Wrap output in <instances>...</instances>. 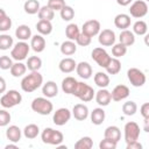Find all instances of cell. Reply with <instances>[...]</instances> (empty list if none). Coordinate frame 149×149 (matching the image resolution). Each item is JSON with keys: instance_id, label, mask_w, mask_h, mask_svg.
<instances>
[{"instance_id": "obj_1", "label": "cell", "mask_w": 149, "mask_h": 149, "mask_svg": "<svg viewBox=\"0 0 149 149\" xmlns=\"http://www.w3.org/2000/svg\"><path fill=\"white\" fill-rule=\"evenodd\" d=\"M43 84V77L38 71H30L29 74L24 76L21 80V88L22 91L30 93L36 91Z\"/></svg>"}, {"instance_id": "obj_2", "label": "cell", "mask_w": 149, "mask_h": 149, "mask_svg": "<svg viewBox=\"0 0 149 149\" xmlns=\"http://www.w3.org/2000/svg\"><path fill=\"white\" fill-rule=\"evenodd\" d=\"M31 109L41 115H48L52 112L54 105L52 102L45 97H37L31 101Z\"/></svg>"}, {"instance_id": "obj_3", "label": "cell", "mask_w": 149, "mask_h": 149, "mask_svg": "<svg viewBox=\"0 0 149 149\" xmlns=\"http://www.w3.org/2000/svg\"><path fill=\"white\" fill-rule=\"evenodd\" d=\"M41 139L43 143L47 144H51V146H58L63 142L64 136L63 133L52 128H44L42 134H41Z\"/></svg>"}, {"instance_id": "obj_4", "label": "cell", "mask_w": 149, "mask_h": 149, "mask_svg": "<svg viewBox=\"0 0 149 149\" xmlns=\"http://www.w3.org/2000/svg\"><path fill=\"white\" fill-rule=\"evenodd\" d=\"M21 101H22V95L16 90H9L0 99V104L3 108H12L16 105H20Z\"/></svg>"}, {"instance_id": "obj_5", "label": "cell", "mask_w": 149, "mask_h": 149, "mask_svg": "<svg viewBox=\"0 0 149 149\" xmlns=\"http://www.w3.org/2000/svg\"><path fill=\"white\" fill-rule=\"evenodd\" d=\"M94 90L93 87H91L90 85L83 83V81H78L77 87L73 92V95H76L78 99H80L83 102H88L93 99L94 97Z\"/></svg>"}, {"instance_id": "obj_6", "label": "cell", "mask_w": 149, "mask_h": 149, "mask_svg": "<svg viewBox=\"0 0 149 149\" xmlns=\"http://www.w3.org/2000/svg\"><path fill=\"white\" fill-rule=\"evenodd\" d=\"M29 50H30V45L26 41H20L12 48L10 56L16 62H22L23 59L27 58V56L29 54Z\"/></svg>"}, {"instance_id": "obj_7", "label": "cell", "mask_w": 149, "mask_h": 149, "mask_svg": "<svg viewBox=\"0 0 149 149\" xmlns=\"http://www.w3.org/2000/svg\"><path fill=\"white\" fill-rule=\"evenodd\" d=\"M127 77H128V80L130 81V84L135 87L143 86L146 84V80H147L144 72L137 68H130L127 71Z\"/></svg>"}, {"instance_id": "obj_8", "label": "cell", "mask_w": 149, "mask_h": 149, "mask_svg": "<svg viewBox=\"0 0 149 149\" xmlns=\"http://www.w3.org/2000/svg\"><path fill=\"white\" fill-rule=\"evenodd\" d=\"M123 132H125V141H126V143H130V142L137 141L139 137H140V126L134 121L127 122L125 125Z\"/></svg>"}, {"instance_id": "obj_9", "label": "cell", "mask_w": 149, "mask_h": 149, "mask_svg": "<svg viewBox=\"0 0 149 149\" xmlns=\"http://www.w3.org/2000/svg\"><path fill=\"white\" fill-rule=\"evenodd\" d=\"M91 56H92V59H93L99 66H101V68H104V69L107 66V64L109 63V61H111V58H112V57L108 55V52H107L104 48H100V47L94 48V49L92 50Z\"/></svg>"}, {"instance_id": "obj_10", "label": "cell", "mask_w": 149, "mask_h": 149, "mask_svg": "<svg viewBox=\"0 0 149 149\" xmlns=\"http://www.w3.org/2000/svg\"><path fill=\"white\" fill-rule=\"evenodd\" d=\"M148 13V3L144 0H136L130 5L129 14L135 19H141Z\"/></svg>"}, {"instance_id": "obj_11", "label": "cell", "mask_w": 149, "mask_h": 149, "mask_svg": "<svg viewBox=\"0 0 149 149\" xmlns=\"http://www.w3.org/2000/svg\"><path fill=\"white\" fill-rule=\"evenodd\" d=\"M71 111L66 107H61L58 108L52 116V121L56 126H64L65 123L69 122V120L71 119Z\"/></svg>"}, {"instance_id": "obj_12", "label": "cell", "mask_w": 149, "mask_h": 149, "mask_svg": "<svg viewBox=\"0 0 149 149\" xmlns=\"http://www.w3.org/2000/svg\"><path fill=\"white\" fill-rule=\"evenodd\" d=\"M100 28H101L100 22L98 20H94L93 19V20H88V21L84 22V24L81 27V33L86 34L90 37H93V36H95V35L99 34Z\"/></svg>"}, {"instance_id": "obj_13", "label": "cell", "mask_w": 149, "mask_h": 149, "mask_svg": "<svg viewBox=\"0 0 149 149\" xmlns=\"http://www.w3.org/2000/svg\"><path fill=\"white\" fill-rule=\"evenodd\" d=\"M98 41L102 47H111L115 43V33L112 29H102L98 34Z\"/></svg>"}, {"instance_id": "obj_14", "label": "cell", "mask_w": 149, "mask_h": 149, "mask_svg": "<svg viewBox=\"0 0 149 149\" xmlns=\"http://www.w3.org/2000/svg\"><path fill=\"white\" fill-rule=\"evenodd\" d=\"M128 95H129V88H128V86H126L123 84L116 85L111 92V98L114 101H121V100L126 99Z\"/></svg>"}, {"instance_id": "obj_15", "label": "cell", "mask_w": 149, "mask_h": 149, "mask_svg": "<svg viewBox=\"0 0 149 149\" xmlns=\"http://www.w3.org/2000/svg\"><path fill=\"white\" fill-rule=\"evenodd\" d=\"M71 114L73 115V118L78 121H84L85 119H87L88 116V108L86 105L84 104H76L72 108Z\"/></svg>"}, {"instance_id": "obj_16", "label": "cell", "mask_w": 149, "mask_h": 149, "mask_svg": "<svg viewBox=\"0 0 149 149\" xmlns=\"http://www.w3.org/2000/svg\"><path fill=\"white\" fill-rule=\"evenodd\" d=\"M94 97H95V101L99 106H107L109 105L112 98H111V92L106 88H100L98 92L94 93Z\"/></svg>"}, {"instance_id": "obj_17", "label": "cell", "mask_w": 149, "mask_h": 149, "mask_svg": "<svg viewBox=\"0 0 149 149\" xmlns=\"http://www.w3.org/2000/svg\"><path fill=\"white\" fill-rule=\"evenodd\" d=\"M30 47L35 52H42L45 49V40L43 35L36 34L30 38Z\"/></svg>"}, {"instance_id": "obj_18", "label": "cell", "mask_w": 149, "mask_h": 149, "mask_svg": "<svg viewBox=\"0 0 149 149\" xmlns=\"http://www.w3.org/2000/svg\"><path fill=\"white\" fill-rule=\"evenodd\" d=\"M77 74L83 79H88L92 76V66L87 62H80L76 65Z\"/></svg>"}, {"instance_id": "obj_19", "label": "cell", "mask_w": 149, "mask_h": 149, "mask_svg": "<svg viewBox=\"0 0 149 149\" xmlns=\"http://www.w3.org/2000/svg\"><path fill=\"white\" fill-rule=\"evenodd\" d=\"M77 84H78V80L73 77H65L63 80H62V90L64 93L66 94H73L76 87H77Z\"/></svg>"}, {"instance_id": "obj_20", "label": "cell", "mask_w": 149, "mask_h": 149, "mask_svg": "<svg viewBox=\"0 0 149 149\" xmlns=\"http://www.w3.org/2000/svg\"><path fill=\"white\" fill-rule=\"evenodd\" d=\"M76 65H77V63H76V61H74L73 58H71V57H65V58H63V59L59 62L58 68H59V70H61L63 73H70V72H72V71L76 70Z\"/></svg>"}, {"instance_id": "obj_21", "label": "cell", "mask_w": 149, "mask_h": 149, "mask_svg": "<svg viewBox=\"0 0 149 149\" xmlns=\"http://www.w3.org/2000/svg\"><path fill=\"white\" fill-rule=\"evenodd\" d=\"M42 93L47 98H54V97H56L58 94V86H57V84L55 81H52V80L47 81L42 86Z\"/></svg>"}, {"instance_id": "obj_22", "label": "cell", "mask_w": 149, "mask_h": 149, "mask_svg": "<svg viewBox=\"0 0 149 149\" xmlns=\"http://www.w3.org/2000/svg\"><path fill=\"white\" fill-rule=\"evenodd\" d=\"M130 16L128 14H125V13H121V14H118L115 17H114V24L116 28L123 30V29H127L129 28L130 26Z\"/></svg>"}, {"instance_id": "obj_23", "label": "cell", "mask_w": 149, "mask_h": 149, "mask_svg": "<svg viewBox=\"0 0 149 149\" xmlns=\"http://www.w3.org/2000/svg\"><path fill=\"white\" fill-rule=\"evenodd\" d=\"M21 136H22L21 129H20L17 126H15V125L9 126V127L7 128V130H6V137H7L10 142H13V143L19 142V141L21 140Z\"/></svg>"}, {"instance_id": "obj_24", "label": "cell", "mask_w": 149, "mask_h": 149, "mask_svg": "<svg viewBox=\"0 0 149 149\" xmlns=\"http://www.w3.org/2000/svg\"><path fill=\"white\" fill-rule=\"evenodd\" d=\"M119 41L120 43H122L123 45L126 47H130L135 43V35L133 31L128 30V29H123L121 33H120V36H119Z\"/></svg>"}, {"instance_id": "obj_25", "label": "cell", "mask_w": 149, "mask_h": 149, "mask_svg": "<svg viewBox=\"0 0 149 149\" xmlns=\"http://www.w3.org/2000/svg\"><path fill=\"white\" fill-rule=\"evenodd\" d=\"M104 137L109 139V140H113L115 142H119V140L121 139L120 128L116 127V126H108L105 129V132H104Z\"/></svg>"}, {"instance_id": "obj_26", "label": "cell", "mask_w": 149, "mask_h": 149, "mask_svg": "<svg viewBox=\"0 0 149 149\" xmlns=\"http://www.w3.org/2000/svg\"><path fill=\"white\" fill-rule=\"evenodd\" d=\"M15 36L20 40V41H27L29 38H31V29L29 28V26L27 24H21L16 28L15 30Z\"/></svg>"}, {"instance_id": "obj_27", "label": "cell", "mask_w": 149, "mask_h": 149, "mask_svg": "<svg viewBox=\"0 0 149 149\" xmlns=\"http://www.w3.org/2000/svg\"><path fill=\"white\" fill-rule=\"evenodd\" d=\"M105 118H106V113L101 107H97L91 112V121L95 126L101 125L104 122Z\"/></svg>"}, {"instance_id": "obj_28", "label": "cell", "mask_w": 149, "mask_h": 149, "mask_svg": "<svg viewBox=\"0 0 149 149\" xmlns=\"http://www.w3.org/2000/svg\"><path fill=\"white\" fill-rule=\"evenodd\" d=\"M93 79H94L95 85L98 87H100V88H106L109 85V77H108V74L106 72H101V71L97 72L94 74Z\"/></svg>"}, {"instance_id": "obj_29", "label": "cell", "mask_w": 149, "mask_h": 149, "mask_svg": "<svg viewBox=\"0 0 149 149\" xmlns=\"http://www.w3.org/2000/svg\"><path fill=\"white\" fill-rule=\"evenodd\" d=\"M77 51V44L74 41H64L61 44V52L65 56H71Z\"/></svg>"}, {"instance_id": "obj_30", "label": "cell", "mask_w": 149, "mask_h": 149, "mask_svg": "<svg viewBox=\"0 0 149 149\" xmlns=\"http://www.w3.org/2000/svg\"><path fill=\"white\" fill-rule=\"evenodd\" d=\"M36 29L41 35H49L52 31V24L51 21L48 20H40L36 23Z\"/></svg>"}, {"instance_id": "obj_31", "label": "cell", "mask_w": 149, "mask_h": 149, "mask_svg": "<svg viewBox=\"0 0 149 149\" xmlns=\"http://www.w3.org/2000/svg\"><path fill=\"white\" fill-rule=\"evenodd\" d=\"M23 8H24V12L27 14H30V15H34V14H37L41 6H40V2L37 0H27L23 5Z\"/></svg>"}, {"instance_id": "obj_32", "label": "cell", "mask_w": 149, "mask_h": 149, "mask_svg": "<svg viewBox=\"0 0 149 149\" xmlns=\"http://www.w3.org/2000/svg\"><path fill=\"white\" fill-rule=\"evenodd\" d=\"M80 30L76 23H69L65 28V35L70 41H76L77 37L79 36Z\"/></svg>"}, {"instance_id": "obj_33", "label": "cell", "mask_w": 149, "mask_h": 149, "mask_svg": "<svg viewBox=\"0 0 149 149\" xmlns=\"http://www.w3.org/2000/svg\"><path fill=\"white\" fill-rule=\"evenodd\" d=\"M108 74H118L121 70V62L118 58H111L109 63L107 64V66L105 68Z\"/></svg>"}, {"instance_id": "obj_34", "label": "cell", "mask_w": 149, "mask_h": 149, "mask_svg": "<svg viewBox=\"0 0 149 149\" xmlns=\"http://www.w3.org/2000/svg\"><path fill=\"white\" fill-rule=\"evenodd\" d=\"M9 70H10V74L13 77L17 78V77H21V76H23L26 73L27 66L22 62H16V63H13V65H12V68Z\"/></svg>"}, {"instance_id": "obj_35", "label": "cell", "mask_w": 149, "mask_h": 149, "mask_svg": "<svg viewBox=\"0 0 149 149\" xmlns=\"http://www.w3.org/2000/svg\"><path fill=\"white\" fill-rule=\"evenodd\" d=\"M38 15V19L40 20H48V21H51L55 16V10H52L49 6H42L37 13Z\"/></svg>"}, {"instance_id": "obj_36", "label": "cell", "mask_w": 149, "mask_h": 149, "mask_svg": "<svg viewBox=\"0 0 149 149\" xmlns=\"http://www.w3.org/2000/svg\"><path fill=\"white\" fill-rule=\"evenodd\" d=\"M38 134H40V128H38V126L35 125V123H29V125H27V126L24 127V129H23V135H24L27 139H30V140L37 137Z\"/></svg>"}, {"instance_id": "obj_37", "label": "cell", "mask_w": 149, "mask_h": 149, "mask_svg": "<svg viewBox=\"0 0 149 149\" xmlns=\"http://www.w3.org/2000/svg\"><path fill=\"white\" fill-rule=\"evenodd\" d=\"M27 69L30 71H38L42 66V59L38 56H31L27 59Z\"/></svg>"}, {"instance_id": "obj_38", "label": "cell", "mask_w": 149, "mask_h": 149, "mask_svg": "<svg viewBox=\"0 0 149 149\" xmlns=\"http://www.w3.org/2000/svg\"><path fill=\"white\" fill-rule=\"evenodd\" d=\"M93 147V140L90 136H84L74 143L76 149H91Z\"/></svg>"}, {"instance_id": "obj_39", "label": "cell", "mask_w": 149, "mask_h": 149, "mask_svg": "<svg viewBox=\"0 0 149 149\" xmlns=\"http://www.w3.org/2000/svg\"><path fill=\"white\" fill-rule=\"evenodd\" d=\"M148 31V26L143 20H139L133 24V33L136 35H146Z\"/></svg>"}, {"instance_id": "obj_40", "label": "cell", "mask_w": 149, "mask_h": 149, "mask_svg": "<svg viewBox=\"0 0 149 149\" xmlns=\"http://www.w3.org/2000/svg\"><path fill=\"white\" fill-rule=\"evenodd\" d=\"M122 112L125 115L127 116H132L134 115L136 112H137V105L135 101H126L123 105H122Z\"/></svg>"}, {"instance_id": "obj_41", "label": "cell", "mask_w": 149, "mask_h": 149, "mask_svg": "<svg viewBox=\"0 0 149 149\" xmlns=\"http://www.w3.org/2000/svg\"><path fill=\"white\" fill-rule=\"evenodd\" d=\"M14 44L13 37L8 34H2L0 35V50H8L12 48Z\"/></svg>"}, {"instance_id": "obj_42", "label": "cell", "mask_w": 149, "mask_h": 149, "mask_svg": "<svg viewBox=\"0 0 149 149\" xmlns=\"http://www.w3.org/2000/svg\"><path fill=\"white\" fill-rule=\"evenodd\" d=\"M127 52V47L123 45L122 43H116V44H113L112 45V55L115 57V58H120L122 56H125Z\"/></svg>"}, {"instance_id": "obj_43", "label": "cell", "mask_w": 149, "mask_h": 149, "mask_svg": "<svg viewBox=\"0 0 149 149\" xmlns=\"http://www.w3.org/2000/svg\"><path fill=\"white\" fill-rule=\"evenodd\" d=\"M61 17L64 20V21H71L73 17H74V9L71 7V6H68L65 5L61 10Z\"/></svg>"}, {"instance_id": "obj_44", "label": "cell", "mask_w": 149, "mask_h": 149, "mask_svg": "<svg viewBox=\"0 0 149 149\" xmlns=\"http://www.w3.org/2000/svg\"><path fill=\"white\" fill-rule=\"evenodd\" d=\"M116 144H118V142L104 137V140H101L100 143H99V148L100 149H115Z\"/></svg>"}, {"instance_id": "obj_45", "label": "cell", "mask_w": 149, "mask_h": 149, "mask_svg": "<svg viewBox=\"0 0 149 149\" xmlns=\"http://www.w3.org/2000/svg\"><path fill=\"white\" fill-rule=\"evenodd\" d=\"M91 41H92V37L87 36V35L84 34V33H80L79 36H78L77 40H76L77 44L80 45V47H87V45L91 43Z\"/></svg>"}, {"instance_id": "obj_46", "label": "cell", "mask_w": 149, "mask_h": 149, "mask_svg": "<svg viewBox=\"0 0 149 149\" xmlns=\"http://www.w3.org/2000/svg\"><path fill=\"white\" fill-rule=\"evenodd\" d=\"M13 65V61L9 56H0V69L1 70H9Z\"/></svg>"}, {"instance_id": "obj_47", "label": "cell", "mask_w": 149, "mask_h": 149, "mask_svg": "<svg viewBox=\"0 0 149 149\" xmlns=\"http://www.w3.org/2000/svg\"><path fill=\"white\" fill-rule=\"evenodd\" d=\"M10 114L6 109H0V127H5L10 122Z\"/></svg>"}, {"instance_id": "obj_48", "label": "cell", "mask_w": 149, "mask_h": 149, "mask_svg": "<svg viewBox=\"0 0 149 149\" xmlns=\"http://www.w3.org/2000/svg\"><path fill=\"white\" fill-rule=\"evenodd\" d=\"M52 10H61L65 6L64 0H48V5Z\"/></svg>"}, {"instance_id": "obj_49", "label": "cell", "mask_w": 149, "mask_h": 149, "mask_svg": "<svg viewBox=\"0 0 149 149\" xmlns=\"http://www.w3.org/2000/svg\"><path fill=\"white\" fill-rule=\"evenodd\" d=\"M10 27H12V19L8 15H6L0 20V31H7L10 29Z\"/></svg>"}, {"instance_id": "obj_50", "label": "cell", "mask_w": 149, "mask_h": 149, "mask_svg": "<svg viewBox=\"0 0 149 149\" xmlns=\"http://www.w3.org/2000/svg\"><path fill=\"white\" fill-rule=\"evenodd\" d=\"M140 113H141V115L143 116V119H144V118H149V102H144V104L141 106Z\"/></svg>"}, {"instance_id": "obj_51", "label": "cell", "mask_w": 149, "mask_h": 149, "mask_svg": "<svg viewBox=\"0 0 149 149\" xmlns=\"http://www.w3.org/2000/svg\"><path fill=\"white\" fill-rule=\"evenodd\" d=\"M127 149H142V144L139 141H134V142L127 143Z\"/></svg>"}, {"instance_id": "obj_52", "label": "cell", "mask_w": 149, "mask_h": 149, "mask_svg": "<svg viewBox=\"0 0 149 149\" xmlns=\"http://www.w3.org/2000/svg\"><path fill=\"white\" fill-rule=\"evenodd\" d=\"M6 87H7V84H6V80H5V78L0 77V94L6 92Z\"/></svg>"}, {"instance_id": "obj_53", "label": "cell", "mask_w": 149, "mask_h": 149, "mask_svg": "<svg viewBox=\"0 0 149 149\" xmlns=\"http://www.w3.org/2000/svg\"><path fill=\"white\" fill-rule=\"evenodd\" d=\"M116 2L120 6H128L132 2V0H116Z\"/></svg>"}, {"instance_id": "obj_54", "label": "cell", "mask_w": 149, "mask_h": 149, "mask_svg": "<svg viewBox=\"0 0 149 149\" xmlns=\"http://www.w3.org/2000/svg\"><path fill=\"white\" fill-rule=\"evenodd\" d=\"M149 118H144V132H149Z\"/></svg>"}, {"instance_id": "obj_55", "label": "cell", "mask_w": 149, "mask_h": 149, "mask_svg": "<svg viewBox=\"0 0 149 149\" xmlns=\"http://www.w3.org/2000/svg\"><path fill=\"white\" fill-rule=\"evenodd\" d=\"M5 148H6V149H12V148H14V149H17V146H16V144H7Z\"/></svg>"}, {"instance_id": "obj_56", "label": "cell", "mask_w": 149, "mask_h": 149, "mask_svg": "<svg viewBox=\"0 0 149 149\" xmlns=\"http://www.w3.org/2000/svg\"><path fill=\"white\" fill-rule=\"evenodd\" d=\"M144 1H148V0H144Z\"/></svg>"}]
</instances>
